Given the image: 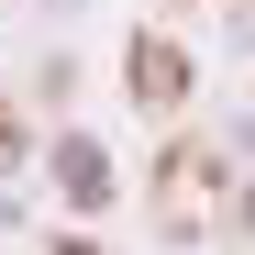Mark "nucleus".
<instances>
[{"instance_id": "nucleus-1", "label": "nucleus", "mask_w": 255, "mask_h": 255, "mask_svg": "<svg viewBox=\"0 0 255 255\" xmlns=\"http://www.w3.org/2000/svg\"><path fill=\"white\" fill-rule=\"evenodd\" d=\"M122 67H133V111H189V56L178 45H166V33H133V56H122Z\"/></svg>"}, {"instance_id": "nucleus-2", "label": "nucleus", "mask_w": 255, "mask_h": 255, "mask_svg": "<svg viewBox=\"0 0 255 255\" xmlns=\"http://www.w3.org/2000/svg\"><path fill=\"white\" fill-rule=\"evenodd\" d=\"M45 178L67 189V211H100V200H111V155H100L89 133H56V144H45Z\"/></svg>"}, {"instance_id": "nucleus-3", "label": "nucleus", "mask_w": 255, "mask_h": 255, "mask_svg": "<svg viewBox=\"0 0 255 255\" xmlns=\"http://www.w3.org/2000/svg\"><path fill=\"white\" fill-rule=\"evenodd\" d=\"M56 255H111V244L100 233H56Z\"/></svg>"}, {"instance_id": "nucleus-4", "label": "nucleus", "mask_w": 255, "mask_h": 255, "mask_svg": "<svg viewBox=\"0 0 255 255\" xmlns=\"http://www.w3.org/2000/svg\"><path fill=\"white\" fill-rule=\"evenodd\" d=\"M67 11H78V0H67Z\"/></svg>"}]
</instances>
